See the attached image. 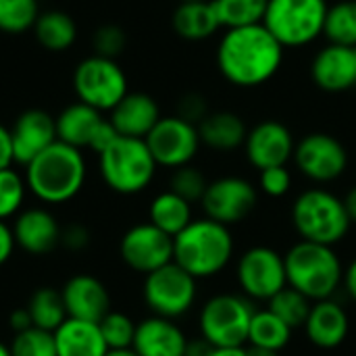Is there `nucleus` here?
<instances>
[{"label": "nucleus", "mask_w": 356, "mask_h": 356, "mask_svg": "<svg viewBox=\"0 0 356 356\" xmlns=\"http://www.w3.org/2000/svg\"><path fill=\"white\" fill-rule=\"evenodd\" d=\"M56 119V138L58 142H65L73 148H88L92 144V138L100 123L104 121V115L83 102H73L67 108L58 113Z\"/></svg>", "instance_id": "nucleus-26"}, {"label": "nucleus", "mask_w": 356, "mask_h": 356, "mask_svg": "<svg viewBox=\"0 0 356 356\" xmlns=\"http://www.w3.org/2000/svg\"><path fill=\"white\" fill-rule=\"evenodd\" d=\"M327 0H269L263 25L284 48H300L323 35Z\"/></svg>", "instance_id": "nucleus-7"}, {"label": "nucleus", "mask_w": 356, "mask_h": 356, "mask_svg": "<svg viewBox=\"0 0 356 356\" xmlns=\"http://www.w3.org/2000/svg\"><path fill=\"white\" fill-rule=\"evenodd\" d=\"M292 223L302 240L332 248L348 236L353 225L344 198L321 188L296 196L292 204Z\"/></svg>", "instance_id": "nucleus-5"}, {"label": "nucleus", "mask_w": 356, "mask_h": 356, "mask_svg": "<svg viewBox=\"0 0 356 356\" xmlns=\"http://www.w3.org/2000/svg\"><path fill=\"white\" fill-rule=\"evenodd\" d=\"M108 119L119 136L146 140L152 127L161 121V108L150 94L127 92L125 98L111 111Z\"/></svg>", "instance_id": "nucleus-21"}, {"label": "nucleus", "mask_w": 356, "mask_h": 356, "mask_svg": "<svg viewBox=\"0 0 356 356\" xmlns=\"http://www.w3.org/2000/svg\"><path fill=\"white\" fill-rule=\"evenodd\" d=\"M350 330L346 311L332 298L313 302L309 319L305 323L307 338L321 350H334L344 344Z\"/></svg>", "instance_id": "nucleus-23"}, {"label": "nucleus", "mask_w": 356, "mask_h": 356, "mask_svg": "<svg viewBox=\"0 0 356 356\" xmlns=\"http://www.w3.org/2000/svg\"><path fill=\"white\" fill-rule=\"evenodd\" d=\"M148 221L165 232L167 236L175 238L181 234L194 219H192V204L181 196L173 194L171 190L161 192L152 198L148 207Z\"/></svg>", "instance_id": "nucleus-29"}, {"label": "nucleus", "mask_w": 356, "mask_h": 356, "mask_svg": "<svg viewBox=\"0 0 356 356\" xmlns=\"http://www.w3.org/2000/svg\"><path fill=\"white\" fill-rule=\"evenodd\" d=\"M355 50H356V48H355Z\"/></svg>", "instance_id": "nucleus-55"}, {"label": "nucleus", "mask_w": 356, "mask_h": 356, "mask_svg": "<svg viewBox=\"0 0 356 356\" xmlns=\"http://www.w3.org/2000/svg\"><path fill=\"white\" fill-rule=\"evenodd\" d=\"M10 140L15 163L27 167L38 154L58 140L56 119L42 108H27L15 119L10 127Z\"/></svg>", "instance_id": "nucleus-17"}, {"label": "nucleus", "mask_w": 356, "mask_h": 356, "mask_svg": "<svg viewBox=\"0 0 356 356\" xmlns=\"http://www.w3.org/2000/svg\"><path fill=\"white\" fill-rule=\"evenodd\" d=\"M100 334L108 346V350H119V348H131L134 338H136V327L138 323L119 311H108L100 321H98Z\"/></svg>", "instance_id": "nucleus-37"}, {"label": "nucleus", "mask_w": 356, "mask_h": 356, "mask_svg": "<svg viewBox=\"0 0 356 356\" xmlns=\"http://www.w3.org/2000/svg\"><path fill=\"white\" fill-rule=\"evenodd\" d=\"M88 177L86 156L79 148L54 142L25 167L27 190L44 204H65L73 200Z\"/></svg>", "instance_id": "nucleus-2"}, {"label": "nucleus", "mask_w": 356, "mask_h": 356, "mask_svg": "<svg viewBox=\"0 0 356 356\" xmlns=\"http://www.w3.org/2000/svg\"><path fill=\"white\" fill-rule=\"evenodd\" d=\"M344 207H346V213H348L350 221L356 223V186L350 188V192L344 196Z\"/></svg>", "instance_id": "nucleus-49"}, {"label": "nucleus", "mask_w": 356, "mask_h": 356, "mask_svg": "<svg viewBox=\"0 0 356 356\" xmlns=\"http://www.w3.org/2000/svg\"><path fill=\"white\" fill-rule=\"evenodd\" d=\"M267 309L271 313H275L290 330H296V327H305V323L309 319V313L313 309V300H309L298 290L286 286L282 292H277L267 302Z\"/></svg>", "instance_id": "nucleus-34"}, {"label": "nucleus", "mask_w": 356, "mask_h": 356, "mask_svg": "<svg viewBox=\"0 0 356 356\" xmlns=\"http://www.w3.org/2000/svg\"><path fill=\"white\" fill-rule=\"evenodd\" d=\"M98 167L104 184L113 192L131 196L150 186L159 165L152 159L146 140L119 136L98 154Z\"/></svg>", "instance_id": "nucleus-6"}, {"label": "nucleus", "mask_w": 356, "mask_h": 356, "mask_svg": "<svg viewBox=\"0 0 356 356\" xmlns=\"http://www.w3.org/2000/svg\"><path fill=\"white\" fill-rule=\"evenodd\" d=\"M173 31L188 42H202L221 29V21L213 0L179 2L171 17Z\"/></svg>", "instance_id": "nucleus-24"}, {"label": "nucleus", "mask_w": 356, "mask_h": 356, "mask_svg": "<svg viewBox=\"0 0 356 356\" xmlns=\"http://www.w3.org/2000/svg\"><path fill=\"white\" fill-rule=\"evenodd\" d=\"M92 46H94V54L115 60L125 50L127 35H125L123 27H119L115 23H104L94 31Z\"/></svg>", "instance_id": "nucleus-40"}, {"label": "nucleus", "mask_w": 356, "mask_h": 356, "mask_svg": "<svg viewBox=\"0 0 356 356\" xmlns=\"http://www.w3.org/2000/svg\"><path fill=\"white\" fill-rule=\"evenodd\" d=\"M211 181H207L204 173L192 165H184L173 169L171 179H169V190L177 196H181L184 200H188L190 204L200 202L207 188Z\"/></svg>", "instance_id": "nucleus-39"}, {"label": "nucleus", "mask_w": 356, "mask_h": 356, "mask_svg": "<svg viewBox=\"0 0 356 356\" xmlns=\"http://www.w3.org/2000/svg\"><path fill=\"white\" fill-rule=\"evenodd\" d=\"M292 332L294 330H290L269 309L254 311L252 321H250V332H248V346H257V348H267V350L282 353L290 344Z\"/></svg>", "instance_id": "nucleus-31"}, {"label": "nucleus", "mask_w": 356, "mask_h": 356, "mask_svg": "<svg viewBox=\"0 0 356 356\" xmlns=\"http://www.w3.org/2000/svg\"><path fill=\"white\" fill-rule=\"evenodd\" d=\"M246 356H280V353L267 350V348H257V346H246Z\"/></svg>", "instance_id": "nucleus-51"}, {"label": "nucleus", "mask_w": 356, "mask_h": 356, "mask_svg": "<svg viewBox=\"0 0 356 356\" xmlns=\"http://www.w3.org/2000/svg\"><path fill=\"white\" fill-rule=\"evenodd\" d=\"M148 150L159 167L177 169L192 165L200 148L198 127L177 115L161 117V121L146 136Z\"/></svg>", "instance_id": "nucleus-12"}, {"label": "nucleus", "mask_w": 356, "mask_h": 356, "mask_svg": "<svg viewBox=\"0 0 356 356\" xmlns=\"http://www.w3.org/2000/svg\"><path fill=\"white\" fill-rule=\"evenodd\" d=\"M288 286L305 294L309 300H327L340 290L344 267L332 246L300 240L286 254Z\"/></svg>", "instance_id": "nucleus-4"}, {"label": "nucleus", "mask_w": 356, "mask_h": 356, "mask_svg": "<svg viewBox=\"0 0 356 356\" xmlns=\"http://www.w3.org/2000/svg\"><path fill=\"white\" fill-rule=\"evenodd\" d=\"M323 35L330 44L356 48V0H340L327 8Z\"/></svg>", "instance_id": "nucleus-32"}, {"label": "nucleus", "mask_w": 356, "mask_h": 356, "mask_svg": "<svg viewBox=\"0 0 356 356\" xmlns=\"http://www.w3.org/2000/svg\"><path fill=\"white\" fill-rule=\"evenodd\" d=\"M179 2H192V0H179Z\"/></svg>", "instance_id": "nucleus-54"}, {"label": "nucleus", "mask_w": 356, "mask_h": 356, "mask_svg": "<svg viewBox=\"0 0 356 356\" xmlns=\"http://www.w3.org/2000/svg\"><path fill=\"white\" fill-rule=\"evenodd\" d=\"M13 236L21 250L33 257H42L52 252L60 244L63 227L56 217L42 207L23 209L13 221Z\"/></svg>", "instance_id": "nucleus-18"}, {"label": "nucleus", "mask_w": 356, "mask_h": 356, "mask_svg": "<svg viewBox=\"0 0 356 356\" xmlns=\"http://www.w3.org/2000/svg\"><path fill=\"white\" fill-rule=\"evenodd\" d=\"M15 156H13V140H10V129L0 123V171L13 167Z\"/></svg>", "instance_id": "nucleus-45"}, {"label": "nucleus", "mask_w": 356, "mask_h": 356, "mask_svg": "<svg viewBox=\"0 0 356 356\" xmlns=\"http://www.w3.org/2000/svg\"><path fill=\"white\" fill-rule=\"evenodd\" d=\"M252 300L240 294H217L209 298L198 315L200 336L215 348H244L248 344Z\"/></svg>", "instance_id": "nucleus-8"}, {"label": "nucleus", "mask_w": 356, "mask_h": 356, "mask_svg": "<svg viewBox=\"0 0 356 356\" xmlns=\"http://www.w3.org/2000/svg\"><path fill=\"white\" fill-rule=\"evenodd\" d=\"M142 294L152 315L175 321L194 307L198 296V280L177 263H169L144 277Z\"/></svg>", "instance_id": "nucleus-10"}, {"label": "nucleus", "mask_w": 356, "mask_h": 356, "mask_svg": "<svg viewBox=\"0 0 356 356\" xmlns=\"http://www.w3.org/2000/svg\"><path fill=\"white\" fill-rule=\"evenodd\" d=\"M60 294L67 317L71 319L98 323L111 311V294L106 286L90 273H77L69 277L60 288Z\"/></svg>", "instance_id": "nucleus-19"}, {"label": "nucleus", "mask_w": 356, "mask_h": 356, "mask_svg": "<svg viewBox=\"0 0 356 356\" xmlns=\"http://www.w3.org/2000/svg\"><path fill=\"white\" fill-rule=\"evenodd\" d=\"M60 244L71 250V252H79V250H86L88 244H90V232L86 225L81 223H71L63 229L60 234Z\"/></svg>", "instance_id": "nucleus-43"}, {"label": "nucleus", "mask_w": 356, "mask_h": 356, "mask_svg": "<svg viewBox=\"0 0 356 356\" xmlns=\"http://www.w3.org/2000/svg\"><path fill=\"white\" fill-rule=\"evenodd\" d=\"M294 136L280 121H261L252 129H248L244 150L248 163L263 171L269 167H284L294 159Z\"/></svg>", "instance_id": "nucleus-16"}, {"label": "nucleus", "mask_w": 356, "mask_h": 356, "mask_svg": "<svg viewBox=\"0 0 356 356\" xmlns=\"http://www.w3.org/2000/svg\"><path fill=\"white\" fill-rule=\"evenodd\" d=\"M259 186H261L263 194H267L271 198H282L292 188V175H290L286 165L284 167H269V169L261 171Z\"/></svg>", "instance_id": "nucleus-41"}, {"label": "nucleus", "mask_w": 356, "mask_h": 356, "mask_svg": "<svg viewBox=\"0 0 356 356\" xmlns=\"http://www.w3.org/2000/svg\"><path fill=\"white\" fill-rule=\"evenodd\" d=\"M209 115V102L200 92H188L179 98L177 102V117L194 123L198 127V123Z\"/></svg>", "instance_id": "nucleus-42"}, {"label": "nucleus", "mask_w": 356, "mask_h": 356, "mask_svg": "<svg viewBox=\"0 0 356 356\" xmlns=\"http://www.w3.org/2000/svg\"><path fill=\"white\" fill-rule=\"evenodd\" d=\"M221 27H248L259 25L265 19L269 0H213Z\"/></svg>", "instance_id": "nucleus-33"}, {"label": "nucleus", "mask_w": 356, "mask_h": 356, "mask_svg": "<svg viewBox=\"0 0 356 356\" xmlns=\"http://www.w3.org/2000/svg\"><path fill=\"white\" fill-rule=\"evenodd\" d=\"M0 356H10V348L0 342Z\"/></svg>", "instance_id": "nucleus-53"}, {"label": "nucleus", "mask_w": 356, "mask_h": 356, "mask_svg": "<svg viewBox=\"0 0 356 356\" xmlns=\"http://www.w3.org/2000/svg\"><path fill=\"white\" fill-rule=\"evenodd\" d=\"M8 325H10V330H13L15 334H21V332H25V330L33 327L29 311H27L25 307H23V309H15V311L10 313V317H8Z\"/></svg>", "instance_id": "nucleus-46"}, {"label": "nucleus", "mask_w": 356, "mask_h": 356, "mask_svg": "<svg viewBox=\"0 0 356 356\" xmlns=\"http://www.w3.org/2000/svg\"><path fill=\"white\" fill-rule=\"evenodd\" d=\"M342 286L346 290V294L356 302V259L344 269V280H342Z\"/></svg>", "instance_id": "nucleus-48"}, {"label": "nucleus", "mask_w": 356, "mask_h": 356, "mask_svg": "<svg viewBox=\"0 0 356 356\" xmlns=\"http://www.w3.org/2000/svg\"><path fill=\"white\" fill-rule=\"evenodd\" d=\"M198 136L204 146L217 152H232L244 146L248 129L240 115L232 111H215L209 113L198 123Z\"/></svg>", "instance_id": "nucleus-27"}, {"label": "nucleus", "mask_w": 356, "mask_h": 356, "mask_svg": "<svg viewBox=\"0 0 356 356\" xmlns=\"http://www.w3.org/2000/svg\"><path fill=\"white\" fill-rule=\"evenodd\" d=\"M236 277L246 298L269 302L288 286L284 254L269 246H252L240 257Z\"/></svg>", "instance_id": "nucleus-11"}, {"label": "nucleus", "mask_w": 356, "mask_h": 356, "mask_svg": "<svg viewBox=\"0 0 356 356\" xmlns=\"http://www.w3.org/2000/svg\"><path fill=\"white\" fill-rule=\"evenodd\" d=\"M315 86L330 94H340L356 86V50L348 46L327 44L311 63Z\"/></svg>", "instance_id": "nucleus-20"}, {"label": "nucleus", "mask_w": 356, "mask_h": 356, "mask_svg": "<svg viewBox=\"0 0 356 356\" xmlns=\"http://www.w3.org/2000/svg\"><path fill=\"white\" fill-rule=\"evenodd\" d=\"M8 348L10 356H58L54 334L38 327H29L21 334H15Z\"/></svg>", "instance_id": "nucleus-38"}, {"label": "nucleus", "mask_w": 356, "mask_h": 356, "mask_svg": "<svg viewBox=\"0 0 356 356\" xmlns=\"http://www.w3.org/2000/svg\"><path fill=\"white\" fill-rule=\"evenodd\" d=\"M27 194L25 175L17 173L13 167L0 171V221L15 219L23 211Z\"/></svg>", "instance_id": "nucleus-36"}, {"label": "nucleus", "mask_w": 356, "mask_h": 356, "mask_svg": "<svg viewBox=\"0 0 356 356\" xmlns=\"http://www.w3.org/2000/svg\"><path fill=\"white\" fill-rule=\"evenodd\" d=\"M33 33L42 48L50 52H63L75 44L77 25L69 13L50 8V10H40L33 25Z\"/></svg>", "instance_id": "nucleus-28"}, {"label": "nucleus", "mask_w": 356, "mask_h": 356, "mask_svg": "<svg viewBox=\"0 0 356 356\" xmlns=\"http://www.w3.org/2000/svg\"><path fill=\"white\" fill-rule=\"evenodd\" d=\"M106 356H140L134 348H119V350H108Z\"/></svg>", "instance_id": "nucleus-52"}, {"label": "nucleus", "mask_w": 356, "mask_h": 356, "mask_svg": "<svg viewBox=\"0 0 356 356\" xmlns=\"http://www.w3.org/2000/svg\"><path fill=\"white\" fill-rule=\"evenodd\" d=\"M234 257V238L227 225L209 217L194 219L173 238V263L196 280L215 277Z\"/></svg>", "instance_id": "nucleus-3"}, {"label": "nucleus", "mask_w": 356, "mask_h": 356, "mask_svg": "<svg viewBox=\"0 0 356 356\" xmlns=\"http://www.w3.org/2000/svg\"><path fill=\"white\" fill-rule=\"evenodd\" d=\"M213 350H215V346H213L209 340H204L202 336H198V338L188 340V344H186V355L184 356H211L213 355Z\"/></svg>", "instance_id": "nucleus-47"}, {"label": "nucleus", "mask_w": 356, "mask_h": 356, "mask_svg": "<svg viewBox=\"0 0 356 356\" xmlns=\"http://www.w3.org/2000/svg\"><path fill=\"white\" fill-rule=\"evenodd\" d=\"M119 254L131 271L148 275L173 263V238L154 227L150 221L138 223L123 234Z\"/></svg>", "instance_id": "nucleus-15"}, {"label": "nucleus", "mask_w": 356, "mask_h": 356, "mask_svg": "<svg viewBox=\"0 0 356 356\" xmlns=\"http://www.w3.org/2000/svg\"><path fill=\"white\" fill-rule=\"evenodd\" d=\"M25 309L31 315L33 327L44 330V332L54 334L67 319V309H65L63 294H60V290L50 288V286L38 288L29 296V302H27Z\"/></svg>", "instance_id": "nucleus-30"}, {"label": "nucleus", "mask_w": 356, "mask_h": 356, "mask_svg": "<svg viewBox=\"0 0 356 356\" xmlns=\"http://www.w3.org/2000/svg\"><path fill=\"white\" fill-rule=\"evenodd\" d=\"M284 46L263 25L225 29L217 46V67L236 88H259L277 75Z\"/></svg>", "instance_id": "nucleus-1"}, {"label": "nucleus", "mask_w": 356, "mask_h": 356, "mask_svg": "<svg viewBox=\"0 0 356 356\" xmlns=\"http://www.w3.org/2000/svg\"><path fill=\"white\" fill-rule=\"evenodd\" d=\"M211 356H246V346L244 348H215Z\"/></svg>", "instance_id": "nucleus-50"}, {"label": "nucleus", "mask_w": 356, "mask_h": 356, "mask_svg": "<svg viewBox=\"0 0 356 356\" xmlns=\"http://www.w3.org/2000/svg\"><path fill=\"white\" fill-rule=\"evenodd\" d=\"M73 90L77 100L100 111L111 113L129 92L127 75L113 58L92 54L83 58L73 71Z\"/></svg>", "instance_id": "nucleus-9"}, {"label": "nucleus", "mask_w": 356, "mask_h": 356, "mask_svg": "<svg viewBox=\"0 0 356 356\" xmlns=\"http://www.w3.org/2000/svg\"><path fill=\"white\" fill-rule=\"evenodd\" d=\"M54 342L58 356H106L108 353L98 323L71 317L54 332Z\"/></svg>", "instance_id": "nucleus-25"}, {"label": "nucleus", "mask_w": 356, "mask_h": 356, "mask_svg": "<svg viewBox=\"0 0 356 356\" xmlns=\"http://www.w3.org/2000/svg\"><path fill=\"white\" fill-rule=\"evenodd\" d=\"M15 236H13V227L6 221H0V267L4 263H8V259L15 252Z\"/></svg>", "instance_id": "nucleus-44"}, {"label": "nucleus", "mask_w": 356, "mask_h": 356, "mask_svg": "<svg viewBox=\"0 0 356 356\" xmlns=\"http://www.w3.org/2000/svg\"><path fill=\"white\" fill-rule=\"evenodd\" d=\"M38 15V0H0V31L25 33L33 29Z\"/></svg>", "instance_id": "nucleus-35"}, {"label": "nucleus", "mask_w": 356, "mask_h": 356, "mask_svg": "<svg viewBox=\"0 0 356 356\" xmlns=\"http://www.w3.org/2000/svg\"><path fill=\"white\" fill-rule=\"evenodd\" d=\"M294 163L298 171L315 184H330L344 175L348 152L344 144L323 131H315L296 142Z\"/></svg>", "instance_id": "nucleus-13"}, {"label": "nucleus", "mask_w": 356, "mask_h": 356, "mask_svg": "<svg viewBox=\"0 0 356 356\" xmlns=\"http://www.w3.org/2000/svg\"><path fill=\"white\" fill-rule=\"evenodd\" d=\"M186 344L188 338L175 321L150 315L138 323L131 348L140 356H184Z\"/></svg>", "instance_id": "nucleus-22"}, {"label": "nucleus", "mask_w": 356, "mask_h": 356, "mask_svg": "<svg viewBox=\"0 0 356 356\" xmlns=\"http://www.w3.org/2000/svg\"><path fill=\"white\" fill-rule=\"evenodd\" d=\"M200 204L209 219L229 227L254 213L259 204V192L248 179L227 175L209 184Z\"/></svg>", "instance_id": "nucleus-14"}]
</instances>
